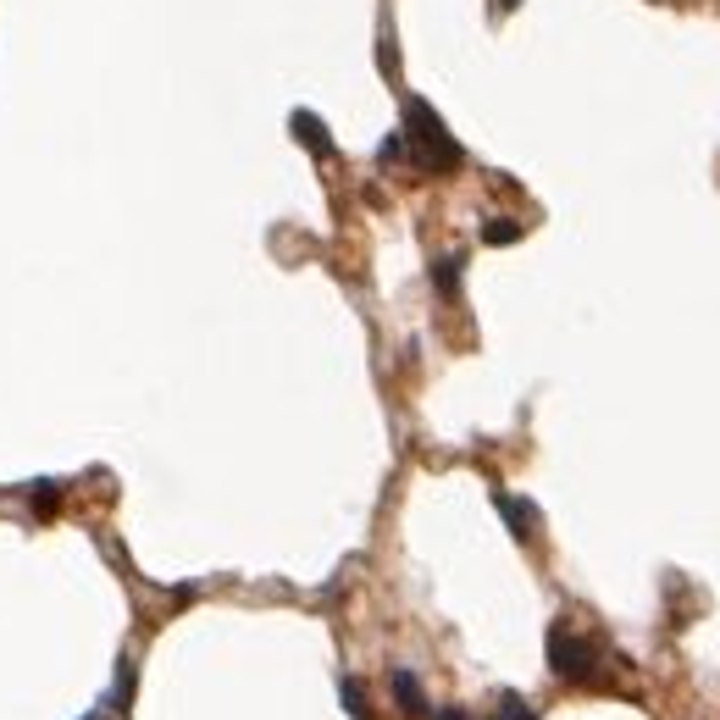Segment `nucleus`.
Returning a JSON list of instances; mask_svg holds the SVG:
<instances>
[{"label":"nucleus","instance_id":"nucleus-1","mask_svg":"<svg viewBox=\"0 0 720 720\" xmlns=\"http://www.w3.org/2000/svg\"><path fill=\"white\" fill-rule=\"evenodd\" d=\"M405 144L410 156H416L421 172H455L460 161H466V150L455 144V133L444 128V117L427 106V100H405Z\"/></svg>","mask_w":720,"mask_h":720},{"label":"nucleus","instance_id":"nucleus-2","mask_svg":"<svg viewBox=\"0 0 720 720\" xmlns=\"http://www.w3.org/2000/svg\"><path fill=\"white\" fill-rule=\"evenodd\" d=\"M549 671L565 682H599V643L576 637L565 621L549 626Z\"/></svg>","mask_w":720,"mask_h":720},{"label":"nucleus","instance_id":"nucleus-3","mask_svg":"<svg viewBox=\"0 0 720 720\" xmlns=\"http://www.w3.org/2000/svg\"><path fill=\"white\" fill-rule=\"evenodd\" d=\"M288 128H294V139H300L305 150H316V156H333V139H327V128H322V117H316V111H294V117H288Z\"/></svg>","mask_w":720,"mask_h":720},{"label":"nucleus","instance_id":"nucleus-4","mask_svg":"<svg viewBox=\"0 0 720 720\" xmlns=\"http://www.w3.org/2000/svg\"><path fill=\"white\" fill-rule=\"evenodd\" d=\"M493 504H499V516L510 521V532H516V538H532V527H538V510H532L527 499H510V493H493Z\"/></svg>","mask_w":720,"mask_h":720},{"label":"nucleus","instance_id":"nucleus-5","mask_svg":"<svg viewBox=\"0 0 720 720\" xmlns=\"http://www.w3.org/2000/svg\"><path fill=\"white\" fill-rule=\"evenodd\" d=\"M394 698H399V709H405L410 720L432 715V709H427V693H421V682H416V671H394Z\"/></svg>","mask_w":720,"mask_h":720},{"label":"nucleus","instance_id":"nucleus-6","mask_svg":"<svg viewBox=\"0 0 720 720\" xmlns=\"http://www.w3.org/2000/svg\"><path fill=\"white\" fill-rule=\"evenodd\" d=\"M460 255H444V261H432V288H438V294H455L460 288Z\"/></svg>","mask_w":720,"mask_h":720},{"label":"nucleus","instance_id":"nucleus-7","mask_svg":"<svg viewBox=\"0 0 720 720\" xmlns=\"http://www.w3.org/2000/svg\"><path fill=\"white\" fill-rule=\"evenodd\" d=\"M521 233H527V228H521L516 216H493L488 228H482V244H516Z\"/></svg>","mask_w":720,"mask_h":720},{"label":"nucleus","instance_id":"nucleus-8","mask_svg":"<svg viewBox=\"0 0 720 720\" xmlns=\"http://www.w3.org/2000/svg\"><path fill=\"white\" fill-rule=\"evenodd\" d=\"M499 720H538V709H532L521 693H504L499 698Z\"/></svg>","mask_w":720,"mask_h":720},{"label":"nucleus","instance_id":"nucleus-9","mask_svg":"<svg viewBox=\"0 0 720 720\" xmlns=\"http://www.w3.org/2000/svg\"><path fill=\"white\" fill-rule=\"evenodd\" d=\"M344 709H349V720H372V709H366V687L360 682H344Z\"/></svg>","mask_w":720,"mask_h":720},{"label":"nucleus","instance_id":"nucleus-10","mask_svg":"<svg viewBox=\"0 0 720 720\" xmlns=\"http://www.w3.org/2000/svg\"><path fill=\"white\" fill-rule=\"evenodd\" d=\"M34 510H39V516H50V510H56V488H50V482H39V493H34Z\"/></svg>","mask_w":720,"mask_h":720},{"label":"nucleus","instance_id":"nucleus-11","mask_svg":"<svg viewBox=\"0 0 720 720\" xmlns=\"http://www.w3.org/2000/svg\"><path fill=\"white\" fill-rule=\"evenodd\" d=\"M432 720H471V715H466V709H438Z\"/></svg>","mask_w":720,"mask_h":720},{"label":"nucleus","instance_id":"nucleus-12","mask_svg":"<svg viewBox=\"0 0 720 720\" xmlns=\"http://www.w3.org/2000/svg\"><path fill=\"white\" fill-rule=\"evenodd\" d=\"M510 6H521V0H493V12H510Z\"/></svg>","mask_w":720,"mask_h":720}]
</instances>
